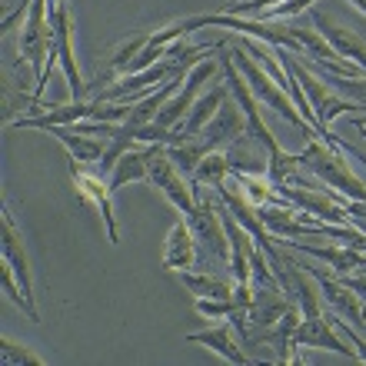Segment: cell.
I'll use <instances>...</instances> for the list:
<instances>
[{
  "mask_svg": "<svg viewBox=\"0 0 366 366\" xmlns=\"http://www.w3.org/2000/svg\"><path fill=\"white\" fill-rule=\"evenodd\" d=\"M17 64H27L34 74V94H30L27 114H44L40 94L47 87L50 77V54H54V24H50V4L47 0H30L27 20L20 27V40H17Z\"/></svg>",
  "mask_w": 366,
  "mask_h": 366,
  "instance_id": "1",
  "label": "cell"
},
{
  "mask_svg": "<svg viewBox=\"0 0 366 366\" xmlns=\"http://www.w3.org/2000/svg\"><path fill=\"white\" fill-rule=\"evenodd\" d=\"M233 170H230V157L227 150H213L200 160L197 174H193V183H207V187H220L223 180H230Z\"/></svg>",
  "mask_w": 366,
  "mask_h": 366,
  "instance_id": "22",
  "label": "cell"
},
{
  "mask_svg": "<svg viewBox=\"0 0 366 366\" xmlns=\"http://www.w3.org/2000/svg\"><path fill=\"white\" fill-rule=\"evenodd\" d=\"M70 180H74V187H77L80 197L97 207V213H100V220H104V227H107L110 243H120V227H117V213H114V190H110L107 177L90 174L84 164L70 160Z\"/></svg>",
  "mask_w": 366,
  "mask_h": 366,
  "instance_id": "9",
  "label": "cell"
},
{
  "mask_svg": "<svg viewBox=\"0 0 366 366\" xmlns=\"http://www.w3.org/2000/svg\"><path fill=\"white\" fill-rule=\"evenodd\" d=\"M180 277V283L187 290H190L193 297L200 300V297H217V300H230L233 297V287L237 283H230V280H223V277H213V273H193V270H180L177 273Z\"/></svg>",
  "mask_w": 366,
  "mask_h": 366,
  "instance_id": "21",
  "label": "cell"
},
{
  "mask_svg": "<svg viewBox=\"0 0 366 366\" xmlns=\"http://www.w3.org/2000/svg\"><path fill=\"white\" fill-rule=\"evenodd\" d=\"M157 144H147L144 150H127L120 160L114 164L107 183H110V190H120L127 183H140V180H150V157H154Z\"/></svg>",
  "mask_w": 366,
  "mask_h": 366,
  "instance_id": "20",
  "label": "cell"
},
{
  "mask_svg": "<svg viewBox=\"0 0 366 366\" xmlns=\"http://www.w3.org/2000/svg\"><path fill=\"white\" fill-rule=\"evenodd\" d=\"M333 147H340V150H347V154H353V157H357V160H363V164H366V154H363V150H357V147L340 144V140H333Z\"/></svg>",
  "mask_w": 366,
  "mask_h": 366,
  "instance_id": "30",
  "label": "cell"
},
{
  "mask_svg": "<svg viewBox=\"0 0 366 366\" xmlns=\"http://www.w3.org/2000/svg\"><path fill=\"white\" fill-rule=\"evenodd\" d=\"M94 114V100H74V104H57L47 107L44 114L34 117H17V120H7L10 130H20V127H34V130H50V127H74L80 120H90Z\"/></svg>",
  "mask_w": 366,
  "mask_h": 366,
  "instance_id": "14",
  "label": "cell"
},
{
  "mask_svg": "<svg viewBox=\"0 0 366 366\" xmlns=\"http://www.w3.org/2000/svg\"><path fill=\"white\" fill-rule=\"evenodd\" d=\"M293 160H297L303 170H310L317 180H323V187L337 190L340 197L366 203V187L360 183V177L350 170V164L343 160V154H340V147L327 144V140H310L300 154H293Z\"/></svg>",
  "mask_w": 366,
  "mask_h": 366,
  "instance_id": "2",
  "label": "cell"
},
{
  "mask_svg": "<svg viewBox=\"0 0 366 366\" xmlns=\"http://www.w3.org/2000/svg\"><path fill=\"white\" fill-rule=\"evenodd\" d=\"M303 347L330 350V353H340V357L357 360V363H360V353L353 347H347L343 333H337V330H333V323H330L323 313H320V317H303V320H300V327H297V350H303Z\"/></svg>",
  "mask_w": 366,
  "mask_h": 366,
  "instance_id": "13",
  "label": "cell"
},
{
  "mask_svg": "<svg viewBox=\"0 0 366 366\" xmlns=\"http://www.w3.org/2000/svg\"><path fill=\"white\" fill-rule=\"evenodd\" d=\"M220 70H223V80H227V87H230V97L240 104V110H243V117H247V130H250V137L257 140V144L267 150V157L270 154H277V150H283V147L277 144V137L270 134V127H267V120L260 117V100L253 97V90H250V84H247V77L240 74V67L233 64V57H230V50H227V40H223V47H220Z\"/></svg>",
  "mask_w": 366,
  "mask_h": 366,
  "instance_id": "5",
  "label": "cell"
},
{
  "mask_svg": "<svg viewBox=\"0 0 366 366\" xmlns=\"http://www.w3.org/2000/svg\"><path fill=\"white\" fill-rule=\"evenodd\" d=\"M150 183L164 193V200L170 203V207H177L183 217L193 210V203H197L193 200V183L183 180L180 167L170 160V154H167L164 144H157L154 157H150Z\"/></svg>",
  "mask_w": 366,
  "mask_h": 366,
  "instance_id": "8",
  "label": "cell"
},
{
  "mask_svg": "<svg viewBox=\"0 0 366 366\" xmlns=\"http://www.w3.org/2000/svg\"><path fill=\"white\" fill-rule=\"evenodd\" d=\"M227 50H230L233 64L240 67V74L247 77V84H250L253 97H257V100H260L263 107H270V110H273L277 117H283V120H287L290 127H297V130H300L303 137H307V140H313V137H317V130H313V127H310L307 120H303V114H300L297 104L290 100L287 90L280 87L277 80H273L270 74H267V70H263L260 64H257V60H253L250 54H247V50L240 47V44H227Z\"/></svg>",
  "mask_w": 366,
  "mask_h": 366,
  "instance_id": "4",
  "label": "cell"
},
{
  "mask_svg": "<svg viewBox=\"0 0 366 366\" xmlns=\"http://www.w3.org/2000/svg\"><path fill=\"white\" fill-rule=\"evenodd\" d=\"M0 250H4V263H7L14 277H17L20 290L27 293V300L37 303L34 297V273H30V260H27V250H24V243H20V230L17 223H14V213L10 207H4V223H0Z\"/></svg>",
  "mask_w": 366,
  "mask_h": 366,
  "instance_id": "11",
  "label": "cell"
},
{
  "mask_svg": "<svg viewBox=\"0 0 366 366\" xmlns=\"http://www.w3.org/2000/svg\"><path fill=\"white\" fill-rule=\"evenodd\" d=\"M0 360H4V366H44V357H37L30 347H24V343H14L10 337H0Z\"/></svg>",
  "mask_w": 366,
  "mask_h": 366,
  "instance_id": "26",
  "label": "cell"
},
{
  "mask_svg": "<svg viewBox=\"0 0 366 366\" xmlns=\"http://www.w3.org/2000/svg\"><path fill=\"white\" fill-rule=\"evenodd\" d=\"M353 120H360V124H366V117H353Z\"/></svg>",
  "mask_w": 366,
  "mask_h": 366,
  "instance_id": "32",
  "label": "cell"
},
{
  "mask_svg": "<svg viewBox=\"0 0 366 366\" xmlns=\"http://www.w3.org/2000/svg\"><path fill=\"white\" fill-rule=\"evenodd\" d=\"M47 4H50V10H57L60 4H67V0H47Z\"/></svg>",
  "mask_w": 366,
  "mask_h": 366,
  "instance_id": "31",
  "label": "cell"
},
{
  "mask_svg": "<svg viewBox=\"0 0 366 366\" xmlns=\"http://www.w3.org/2000/svg\"><path fill=\"white\" fill-rule=\"evenodd\" d=\"M337 277H340V283L353 290V293H357L360 300H366V270H357V273H337Z\"/></svg>",
  "mask_w": 366,
  "mask_h": 366,
  "instance_id": "28",
  "label": "cell"
},
{
  "mask_svg": "<svg viewBox=\"0 0 366 366\" xmlns=\"http://www.w3.org/2000/svg\"><path fill=\"white\" fill-rule=\"evenodd\" d=\"M220 60H200V64H193L190 70H187V77H183V87L177 90L170 100L164 104V110L157 114L154 124L160 127H180L183 124V117L190 114V107L197 104V97L203 94V90L210 87V80H220Z\"/></svg>",
  "mask_w": 366,
  "mask_h": 366,
  "instance_id": "6",
  "label": "cell"
},
{
  "mask_svg": "<svg viewBox=\"0 0 366 366\" xmlns=\"http://www.w3.org/2000/svg\"><path fill=\"white\" fill-rule=\"evenodd\" d=\"M310 20H313V27H317L320 34L330 40V47L337 50L340 57L350 60V64H357V67L366 74V44L357 37V34H350L347 27H337L327 14H317V10L310 14Z\"/></svg>",
  "mask_w": 366,
  "mask_h": 366,
  "instance_id": "16",
  "label": "cell"
},
{
  "mask_svg": "<svg viewBox=\"0 0 366 366\" xmlns=\"http://www.w3.org/2000/svg\"><path fill=\"white\" fill-rule=\"evenodd\" d=\"M193 210L183 217L190 223L193 237H197V247H200V260L197 267L207 270V257L217 263H223L230 270V237H227V227H223V213L220 203L213 200V193H203L200 183H193Z\"/></svg>",
  "mask_w": 366,
  "mask_h": 366,
  "instance_id": "3",
  "label": "cell"
},
{
  "mask_svg": "<svg viewBox=\"0 0 366 366\" xmlns=\"http://www.w3.org/2000/svg\"><path fill=\"white\" fill-rule=\"evenodd\" d=\"M0 280H4V293L10 297V303H17V307L24 310V313H27V320L40 323V310H37V303H34V300H27V293L20 290L17 277H14V270H10L7 263H4V270H0Z\"/></svg>",
  "mask_w": 366,
  "mask_h": 366,
  "instance_id": "25",
  "label": "cell"
},
{
  "mask_svg": "<svg viewBox=\"0 0 366 366\" xmlns=\"http://www.w3.org/2000/svg\"><path fill=\"white\" fill-rule=\"evenodd\" d=\"M50 137H57L60 144L67 147L70 160H77V164L90 167V164H100L107 154V137H94V134H80V130H74V127H50L47 130Z\"/></svg>",
  "mask_w": 366,
  "mask_h": 366,
  "instance_id": "17",
  "label": "cell"
},
{
  "mask_svg": "<svg viewBox=\"0 0 366 366\" xmlns=\"http://www.w3.org/2000/svg\"><path fill=\"white\" fill-rule=\"evenodd\" d=\"M27 10H30V4H20L17 10H7V14H4V24H0V34H10V30H14V24L27 20Z\"/></svg>",
  "mask_w": 366,
  "mask_h": 366,
  "instance_id": "29",
  "label": "cell"
},
{
  "mask_svg": "<svg viewBox=\"0 0 366 366\" xmlns=\"http://www.w3.org/2000/svg\"><path fill=\"white\" fill-rule=\"evenodd\" d=\"M197 313L207 320H223L233 313V297L230 300H217V297H200L197 300Z\"/></svg>",
  "mask_w": 366,
  "mask_h": 366,
  "instance_id": "27",
  "label": "cell"
},
{
  "mask_svg": "<svg viewBox=\"0 0 366 366\" xmlns=\"http://www.w3.org/2000/svg\"><path fill=\"white\" fill-rule=\"evenodd\" d=\"M167 154H170V160H174L177 167H180V174H197V167H200V160L210 150H207V144L203 140H197V137H190V140H183V144H174L167 147Z\"/></svg>",
  "mask_w": 366,
  "mask_h": 366,
  "instance_id": "23",
  "label": "cell"
},
{
  "mask_svg": "<svg viewBox=\"0 0 366 366\" xmlns=\"http://www.w3.org/2000/svg\"><path fill=\"white\" fill-rule=\"evenodd\" d=\"M233 330H237L233 323H220V327L203 330V333H187V343H203L227 363H250V357L243 353V343L233 337Z\"/></svg>",
  "mask_w": 366,
  "mask_h": 366,
  "instance_id": "19",
  "label": "cell"
},
{
  "mask_svg": "<svg viewBox=\"0 0 366 366\" xmlns=\"http://www.w3.org/2000/svg\"><path fill=\"white\" fill-rule=\"evenodd\" d=\"M147 40H150V34H134V37H127L120 47H114V54H110V70H107V74L124 77L127 67H130V60H134L137 54L147 47Z\"/></svg>",
  "mask_w": 366,
  "mask_h": 366,
  "instance_id": "24",
  "label": "cell"
},
{
  "mask_svg": "<svg viewBox=\"0 0 366 366\" xmlns=\"http://www.w3.org/2000/svg\"><path fill=\"white\" fill-rule=\"evenodd\" d=\"M200 260V247H197V237H193L190 223L187 220H177L174 230L167 233V243H164V267L167 270H193Z\"/></svg>",
  "mask_w": 366,
  "mask_h": 366,
  "instance_id": "15",
  "label": "cell"
},
{
  "mask_svg": "<svg viewBox=\"0 0 366 366\" xmlns=\"http://www.w3.org/2000/svg\"><path fill=\"white\" fill-rule=\"evenodd\" d=\"M290 307H293V300H290L280 287H263V283H253L250 323H247V333H240V343H243V340H250L253 333H260V330H270Z\"/></svg>",
  "mask_w": 366,
  "mask_h": 366,
  "instance_id": "12",
  "label": "cell"
},
{
  "mask_svg": "<svg viewBox=\"0 0 366 366\" xmlns=\"http://www.w3.org/2000/svg\"><path fill=\"white\" fill-rule=\"evenodd\" d=\"M250 130H247V117H243L240 104L233 100V97H227L220 104V110L213 114V120L207 124V130H203V144H207V150H227V147L233 144V140H240V137H247Z\"/></svg>",
  "mask_w": 366,
  "mask_h": 366,
  "instance_id": "10",
  "label": "cell"
},
{
  "mask_svg": "<svg viewBox=\"0 0 366 366\" xmlns=\"http://www.w3.org/2000/svg\"><path fill=\"white\" fill-rule=\"evenodd\" d=\"M50 24H54V54H50V67L60 64L64 74H67L74 100H84V97H87V84L80 77L77 54H74V10H70V4H60L57 10H50Z\"/></svg>",
  "mask_w": 366,
  "mask_h": 366,
  "instance_id": "7",
  "label": "cell"
},
{
  "mask_svg": "<svg viewBox=\"0 0 366 366\" xmlns=\"http://www.w3.org/2000/svg\"><path fill=\"white\" fill-rule=\"evenodd\" d=\"M230 97V87H227V80H217V84H210L207 87V94L197 97V104L190 107V114L183 117V124L180 130L187 137H200L203 130H207V124L213 120V114L220 110V104Z\"/></svg>",
  "mask_w": 366,
  "mask_h": 366,
  "instance_id": "18",
  "label": "cell"
}]
</instances>
